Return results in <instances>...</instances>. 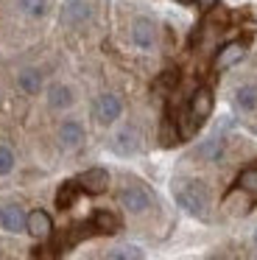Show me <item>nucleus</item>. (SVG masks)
I'll return each instance as SVG.
<instances>
[{
  "label": "nucleus",
  "instance_id": "17",
  "mask_svg": "<svg viewBox=\"0 0 257 260\" xmlns=\"http://www.w3.org/2000/svg\"><path fill=\"white\" fill-rule=\"evenodd\" d=\"M232 101H235V107H238L240 112H254V109H257V87L254 84L238 87L235 95H232Z\"/></svg>",
  "mask_w": 257,
  "mask_h": 260
},
{
  "label": "nucleus",
  "instance_id": "11",
  "mask_svg": "<svg viewBox=\"0 0 257 260\" xmlns=\"http://www.w3.org/2000/svg\"><path fill=\"white\" fill-rule=\"evenodd\" d=\"M223 151H227V135L218 129V132H212L207 140H201V146L196 148V157L207 159V162H215V159L223 157Z\"/></svg>",
  "mask_w": 257,
  "mask_h": 260
},
{
  "label": "nucleus",
  "instance_id": "25",
  "mask_svg": "<svg viewBox=\"0 0 257 260\" xmlns=\"http://www.w3.org/2000/svg\"><path fill=\"white\" fill-rule=\"evenodd\" d=\"M193 3H199V9H201V12H210V9H215V3H218V0H193Z\"/></svg>",
  "mask_w": 257,
  "mask_h": 260
},
{
  "label": "nucleus",
  "instance_id": "3",
  "mask_svg": "<svg viewBox=\"0 0 257 260\" xmlns=\"http://www.w3.org/2000/svg\"><path fill=\"white\" fill-rule=\"evenodd\" d=\"M212 92L207 90V87H199V90L190 95V104H187V112H190V126H187V137L193 135L196 129H199L201 123H204L207 118L212 115Z\"/></svg>",
  "mask_w": 257,
  "mask_h": 260
},
{
  "label": "nucleus",
  "instance_id": "5",
  "mask_svg": "<svg viewBox=\"0 0 257 260\" xmlns=\"http://www.w3.org/2000/svg\"><path fill=\"white\" fill-rule=\"evenodd\" d=\"M109 148L117 157H134V154H140V148H143V135L137 132V126H123V129H117L115 135H112Z\"/></svg>",
  "mask_w": 257,
  "mask_h": 260
},
{
  "label": "nucleus",
  "instance_id": "18",
  "mask_svg": "<svg viewBox=\"0 0 257 260\" xmlns=\"http://www.w3.org/2000/svg\"><path fill=\"white\" fill-rule=\"evenodd\" d=\"M235 190L246 193V196L257 199V165H249V168H243L238 174V179H235Z\"/></svg>",
  "mask_w": 257,
  "mask_h": 260
},
{
  "label": "nucleus",
  "instance_id": "19",
  "mask_svg": "<svg viewBox=\"0 0 257 260\" xmlns=\"http://www.w3.org/2000/svg\"><path fill=\"white\" fill-rule=\"evenodd\" d=\"M17 9L28 20H42L50 12V0H17Z\"/></svg>",
  "mask_w": 257,
  "mask_h": 260
},
{
  "label": "nucleus",
  "instance_id": "14",
  "mask_svg": "<svg viewBox=\"0 0 257 260\" xmlns=\"http://www.w3.org/2000/svg\"><path fill=\"white\" fill-rule=\"evenodd\" d=\"M17 87H20V92H25V95H37V92L45 87L42 70H37V68H22L20 73H17Z\"/></svg>",
  "mask_w": 257,
  "mask_h": 260
},
{
  "label": "nucleus",
  "instance_id": "4",
  "mask_svg": "<svg viewBox=\"0 0 257 260\" xmlns=\"http://www.w3.org/2000/svg\"><path fill=\"white\" fill-rule=\"evenodd\" d=\"M128 37H132V45L134 48H140V51H154L159 31H156L154 20L145 17V14H140V17H134L132 28H128Z\"/></svg>",
  "mask_w": 257,
  "mask_h": 260
},
{
  "label": "nucleus",
  "instance_id": "27",
  "mask_svg": "<svg viewBox=\"0 0 257 260\" xmlns=\"http://www.w3.org/2000/svg\"><path fill=\"white\" fill-rule=\"evenodd\" d=\"M254 246H257V235H254Z\"/></svg>",
  "mask_w": 257,
  "mask_h": 260
},
{
  "label": "nucleus",
  "instance_id": "9",
  "mask_svg": "<svg viewBox=\"0 0 257 260\" xmlns=\"http://www.w3.org/2000/svg\"><path fill=\"white\" fill-rule=\"evenodd\" d=\"M246 51H249V45H246L243 40L227 42V45H221V51L215 53V59H212V68H215V70H229V68H235V64L243 62Z\"/></svg>",
  "mask_w": 257,
  "mask_h": 260
},
{
  "label": "nucleus",
  "instance_id": "2",
  "mask_svg": "<svg viewBox=\"0 0 257 260\" xmlns=\"http://www.w3.org/2000/svg\"><path fill=\"white\" fill-rule=\"evenodd\" d=\"M117 202H120L132 215H143L154 207V193H151L143 182H126V185L117 190Z\"/></svg>",
  "mask_w": 257,
  "mask_h": 260
},
{
  "label": "nucleus",
  "instance_id": "16",
  "mask_svg": "<svg viewBox=\"0 0 257 260\" xmlns=\"http://www.w3.org/2000/svg\"><path fill=\"white\" fill-rule=\"evenodd\" d=\"M73 104V90L67 84H50L48 87V107L53 112H61V109H70Z\"/></svg>",
  "mask_w": 257,
  "mask_h": 260
},
{
  "label": "nucleus",
  "instance_id": "12",
  "mask_svg": "<svg viewBox=\"0 0 257 260\" xmlns=\"http://www.w3.org/2000/svg\"><path fill=\"white\" fill-rule=\"evenodd\" d=\"M25 232L31 238L45 241V238H50V232H53V218H50L45 210H31V213L25 215Z\"/></svg>",
  "mask_w": 257,
  "mask_h": 260
},
{
  "label": "nucleus",
  "instance_id": "21",
  "mask_svg": "<svg viewBox=\"0 0 257 260\" xmlns=\"http://www.w3.org/2000/svg\"><path fill=\"white\" fill-rule=\"evenodd\" d=\"M76 196H78V185H76V179H73V182H65V185L59 187V193H56V207H59V210L73 207Z\"/></svg>",
  "mask_w": 257,
  "mask_h": 260
},
{
  "label": "nucleus",
  "instance_id": "7",
  "mask_svg": "<svg viewBox=\"0 0 257 260\" xmlns=\"http://www.w3.org/2000/svg\"><path fill=\"white\" fill-rule=\"evenodd\" d=\"M98 14L95 0H65L61 6V23L65 25H84Z\"/></svg>",
  "mask_w": 257,
  "mask_h": 260
},
{
  "label": "nucleus",
  "instance_id": "6",
  "mask_svg": "<svg viewBox=\"0 0 257 260\" xmlns=\"http://www.w3.org/2000/svg\"><path fill=\"white\" fill-rule=\"evenodd\" d=\"M123 115V101L120 95H115V92H101L98 98H95L92 104V118L98 120L101 126H112L117 118Z\"/></svg>",
  "mask_w": 257,
  "mask_h": 260
},
{
  "label": "nucleus",
  "instance_id": "15",
  "mask_svg": "<svg viewBox=\"0 0 257 260\" xmlns=\"http://www.w3.org/2000/svg\"><path fill=\"white\" fill-rule=\"evenodd\" d=\"M89 221H92L98 235H115V232L120 230V218H117L115 213H109V210H95Z\"/></svg>",
  "mask_w": 257,
  "mask_h": 260
},
{
  "label": "nucleus",
  "instance_id": "23",
  "mask_svg": "<svg viewBox=\"0 0 257 260\" xmlns=\"http://www.w3.org/2000/svg\"><path fill=\"white\" fill-rule=\"evenodd\" d=\"M17 165V157H14V148L0 143V176H9Z\"/></svg>",
  "mask_w": 257,
  "mask_h": 260
},
{
  "label": "nucleus",
  "instance_id": "20",
  "mask_svg": "<svg viewBox=\"0 0 257 260\" xmlns=\"http://www.w3.org/2000/svg\"><path fill=\"white\" fill-rule=\"evenodd\" d=\"M106 260H145V254L134 243H120V246H112L106 252Z\"/></svg>",
  "mask_w": 257,
  "mask_h": 260
},
{
  "label": "nucleus",
  "instance_id": "8",
  "mask_svg": "<svg viewBox=\"0 0 257 260\" xmlns=\"http://www.w3.org/2000/svg\"><path fill=\"white\" fill-rule=\"evenodd\" d=\"M76 185L81 193H89V196H101V193L109 190V171L106 168H87L84 174L76 176Z\"/></svg>",
  "mask_w": 257,
  "mask_h": 260
},
{
  "label": "nucleus",
  "instance_id": "24",
  "mask_svg": "<svg viewBox=\"0 0 257 260\" xmlns=\"http://www.w3.org/2000/svg\"><path fill=\"white\" fill-rule=\"evenodd\" d=\"M156 87H159V90H173V87H176V73H162L159 79H156Z\"/></svg>",
  "mask_w": 257,
  "mask_h": 260
},
{
  "label": "nucleus",
  "instance_id": "10",
  "mask_svg": "<svg viewBox=\"0 0 257 260\" xmlns=\"http://www.w3.org/2000/svg\"><path fill=\"white\" fill-rule=\"evenodd\" d=\"M56 140H59V146L65 151H78L84 146V140H87V132H84V126L78 120H65L59 126V132H56Z\"/></svg>",
  "mask_w": 257,
  "mask_h": 260
},
{
  "label": "nucleus",
  "instance_id": "22",
  "mask_svg": "<svg viewBox=\"0 0 257 260\" xmlns=\"http://www.w3.org/2000/svg\"><path fill=\"white\" fill-rule=\"evenodd\" d=\"M179 137H182L179 123H173V118L168 115V118L162 120V129H159V143L162 146H173V143H179Z\"/></svg>",
  "mask_w": 257,
  "mask_h": 260
},
{
  "label": "nucleus",
  "instance_id": "13",
  "mask_svg": "<svg viewBox=\"0 0 257 260\" xmlns=\"http://www.w3.org/2000/svg\"><path fill=\"white\" fill-rule=\"evenodd\" d=\"M25 215L22 213L20 204H0V230L11 232V235H17V232L25 230Z\"/></svg>",
  "mask_w": 257,
  "mask_h": 260
},
{
  "label": "nucleus",
  "instance_id": "26",
  "mask_svg": "<svg viewBox=\"0 0 257 260\" xmlns=\"http://www.w3.org/2000/svg\"><path fill=\"white\" fill-rule=\"evenodd\" d=\"M176 3H193V0H176Z\"/></svg>",
  "mask_w": 257,
  "mask_h": 260
},
{
  "label": "nucleus",
  "instance_id": "1",
  "mask_svg": "<svg viewBox=\"0 0 257 260\" xmlns=\"http://www.w3.org/2000/svg\"><path fill=\"white\" fill-rule=\"evenodd\" d=\"M173 196L176 204L193 218H207L210 215V190H207L204 182L199 179H184L173 187Z\"/></svg>",
  "mask_w": 257,
  "mask_h": 260
}]
</instances>
